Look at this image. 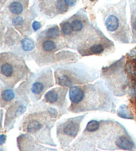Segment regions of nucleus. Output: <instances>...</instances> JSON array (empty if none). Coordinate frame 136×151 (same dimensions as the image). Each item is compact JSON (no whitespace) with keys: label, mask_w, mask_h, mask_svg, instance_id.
<instances>
[{"label":"nucleus","mask_w":136,"mask_h":151,"mask_svg":"<svg viewBox=\"0 0 136 151\" xmlns=\"http://www.w3.org/2000/svg\"><path fill=\"white\" fill-rule=\"evenodd\" d=\"M5 140H6V136L4 135V134H1V145L5 141Z\"/></svg>","instance_id":"obj_23"},{"label":"nucleus","mask_w":136,"mask_h":151,"mask_svg":"<svg viewBox=\"0 0 136 151\" xmlns=\"http://www.w3.org/2000/svg\"><path fill=\"white\" fill-rule=\"evenodd\" d=\"M64 4L69 7H72L76 4L77 0H64Z\"/></svg>","instance_id":"obj_21"},{"label":"nucleus","mask_w":136,"mask_h":151,"mask_svg":"<svg viewBox=\"0 0 136 151\" xmlns=\"http://www.w3.org/2000/svg\"><path fill=\"white\" fill-rule=\"evenodd\" d=\"M105 26L110 33L116 31L120 27V19L116 15H109L105 19Z\"/></svg>","instance_id":"obj_10"},{"label":"nucleus","mask_w":136,"mask_h":151,"mask_svg":"<svg viewBox=\"0 0 136 151\" xmlns=\"http://www.w3.org/2000/svg\"><path fill=\"white\" fill-rule=\"evenodd\" d=\"M90 1H94V0H90Z\"/></svg>","instance_id":"obj_25"},{"label":"nucleus","mask_w":136,"mask_h":151,"mask_svg":"<svg viewBox=\"0 0 136 151\" xmlns=\"http://www.w3.org/2000/svg\"><path fill=\"white\" fill-rule=\"evenodd\" d=\"M100 129L98 139H99L98 146L100 149L132 150L135 148L131 137L119 124H104Z\"/></svg>","instance_id":"obj_3"},{"label":"nucleus","mask_w":136,"mask_h":151,"mask_svg":"<svg viewBox=\"0 0 136 151\" xmlns=\"http://www.w3.org/2000/svg\"><path fill=\"white\" fill-rule=\"evenodd\" d=\"M34 31H37L39 30V29L41 28V23L39 22H38V21H34L33 23V25H32Z\"/></svg>","instance_id":"obj_22"},{"label":"nucleus","mask_w":136,"mask_h":151,"mask_svg":"<svg viewBox=\"0 0 136 151\" xmlns=\"http://www.w3.org/2000/svg\"><path fill=\"white\" fill-rule=\"evenodd\" d=\"M118 115L122 118L129 119H132L134 118L132 113L127 108L126 106H125V105H123V106L119 107L118 111Z\"/></svg>","instance_id":"obj_12"},{"label":"nucleus","mask_w":136,"mask_h":151,"mask_svg":"<svg viewBox=\"0 0 136 151\" xmlns=\"http://www.w3.org/2000/svg\"><path fill=\"white\" fill-rule=\"evenodd\" d=\"M1 151H3V150H2V149H1Z\"/></svg>","instance_id":"obj_26"},{"label":"nucleus","mask_w":136,"mask_h":151,"mask_svg":"<svg viewBox=\"0 0 136 151\" xmlns=\"http://www.w3.org/2000/svg\"><path fill=\"white\" fill-rule=\"evenodd\" d=\"M42 48L43 50L45 51V52H53V50L56 49V45L53 40H46L43 42Z\"/></svg>","instance_id":"obj_14"},{"label":"nucleus","mask_w":136,"mask_h":151,"mask_svg":"<svg viewBox=\"0 0 136 151\" xmlns=\"http://www.w3.org/2000/svg\"><path fill=\"white\" fill-rule=\"evenodd\" d=\"M70 23H71L73 32H79L82 30L84 27V24L82 21L80 19H77L73 20Z\"/></svg>","instance_id":"obj_17"},{"label":"nucleus","mask_w":136,"mask_h":151,"mask_svg":"<svg viewBox=\"0 0 136 151\" xmlns=\"http://www.w3.org/2000/svg\"><path fill=\"white\" fill-rule=\"evenodd\" d=\"M9 109H9V111L7 113V115L11 114V115L6 116V120H5V125L6 124V126L9 125L10 121H12L13 118L25 113L26 106L23 104H15L14 106L10 107Z\"/></svg>","instance_id":"obj_9"},{"label":"nucleus","mask_w":136,"mask_h":151,"mask_svg":"<svg viewBox=\"0 0 136 151\" xmlns=\"http://www.w3.org/2000/svg\"><path fill=\"white\" fill-rule=\"evenodd\" d=\"M71 105L69 110L73 113L87 111H110L112 101L110 93L101 82L94 84L75 86L69 90Z\"/></svg>","instance_id":"obj_1"},{"label":"nucleus","mask_w":136,"mask_h":151,"mask_svg":"<svg viewBox=\"0 0 136 151\" xmlns=\"http://www.w3.org/2000/svg\"><path fill=\"white\" fill-rule=\"evenodd\" d=\"M10 12L15 15H20L23 12V7L22 4L18 1H14L9 5Z\"/></svg>","instance_id":"obj_13"},{"label":"nucleus","mask_w":136,"mask_h":151,"mask_svg":"<svg viewBox=\"0 0 136 151\" xmlns=\"http://www.w3.org/2000/svg\"><path fill=\"white\" fill-rule=\"evenodd\" d=\"M67 91V89L66 88H56L53 89L46 93L45 96V101L50 104L62 107L64 104Z\"/></svg>","instance_id":"obj_8"},{"label":"nucleus","mask_w":136,"mask_h":151,"mask_svg":"<svg viewBox=\"0 0 136 151\" xmlns=\"http://www.w3.org/2000/svg\"><path fill=\"white\" fill-rule=\"evenodd\" d=\"M100 127V122L96 120H92L88 123L85 130L86 132H88V133H92V132H95L98 130Z\"/></svg>","instance_id":"obj_16"},{"label":"nucleus","mask_w":136,"mask_h":151,"mask_svg":"<svg viewBox=\"0 0 136 151\" xmlns=\"http://www.w3.org/2000/svg\"><path fill=\"white\" fill-rule=\"evenodd\" d=\"M129 151H131V150H129Z\"/></svg>","instance_id":"obj_27"},{"label":"nucleus","mask_w":136,"mask_h":151,"mask_svg":"<svg viewBox=\"0 0 136 151\" xmlns=\"http://www.w3.org/2000/svg\"><path fill=\"white\" fill-rule=\"evenodd\" d=\"M15 98V93L12 90L10 89H7L1 91V107L4 105L7 104L8 102L13 100Z\"/></svg>","instance_id":"obj_11"},{"label":"nucleus","mask_w":136,"mask_h":151,"mask_svg":"<svg viewBox=\"0 0 136 151\" xmlns=\"http://www.w3.org/2000/svg\"><path fill=\"white\" fill-rule=\"evenodd\" d=\"M133 27H134V29L136 31V18L134 21V23H133Z\"/></svg>","instance_id":"obj_24"},{"label":"nucleus","mask_w":136,"mask_h":151,"mask_svg":"<svg viewBox=\"0 0 136 151\" xmlns=\"http://www.w3.org/2000/svg\"><path fill=\"white\" fill-rule=\"evenodd\" d=\"M46 35L48 37L56 38L59 35V29L57 26L52 27L48 29Z\"/></svg>","instance_id":"obj_18"},{"label":"nucleus","mask_w":136,"mask_h":151,"mask_svg":"<svg viewBox=\"0 0 136 151\" xmlns=\"http://www.w3.org/2000/svg\"><path fill=\"white\" fill-rule=\"evenodd\" d=\"M21 46H22V48L23 50L26 51V52L31 51L35 48V44L33 41L31 39H28V38L22 40V42H21Z\"/></svg>","instance_id":"obj_15"},{"label":"nucleus","mask_w":136,"mask_h":151,"mask_svg":"<svg viewBox=\"0 0 136 151\" xmlns=\"http://www.w3.org/2000/svg\"><path fill=\"white\" fill-rule=\"evenodd\" d=\"M57 117V111L53 108L47 111L29 114L24 120L23 129L41 142L53 145L51 128Z\"/></svg>","instance_id":"obj_2"},{"label":"nucleus","mask_w":136,"mask_h":151,"mask_svg":"<svg viewBox=\"0 0 136 151\" xmlns=\"http://www.w3.org/2000/svg\"><path fill=\"white\" fill-rule=\"evenodd\" d=\"M23 18L21 17H16L15 18H13L12 20V23L15 26L21 25L23 24Z\"/></svg>","instance_id":"obj_20"},{"label":"nucleus","mask_w":136,"mask_h":151,"mask_svg":"<svg viewBox=\"0 0 136 151\" xmlns=\"http://www.w3.org/2000/svg\"><path fill=\"white\" fill-rule=\"evenodd\" d=\"M27 73L25 62L12 53H1L0 60L1 79L7 86L13 87Z\"/></svg>","instance_id":"obj_4"},{"label":"nucleus","mask_w":136,"mask_h":151,"mask_svg":"<svg viewBox=\"0 0 136 151\" xmlns=\"http://www.w3.org/2000/svg\"><path fill=\"white\" fill-rule=\"evenodd\" d=\"M61 29L62 33L66 35H69L73 32L71 23L69 22H64V23H62Z\"/></svg>","instance_id":"obj_19"},{"label":"nucleus","mask_w":136,"mask_h":151,"mask_svg":"<svg viewBox=\"0 0 136 151\" xmlns=\"http://www.w3.org/2000/svg\"><path fill=\"white\" fill-rule=\"evenodd\" d=\"M84 115L68 119L57 126V137L62 147H67L79 132L80 123Z\"/></svg>","instance_id":"obj_6"},{"label":"nucleus","mask_w":136,"mask_h":151,"mask_svg":"<svg viewBox=\"0 0 136 151\" xmlns=\"http://www.w3.org/2000/svg\"><path fill=\"white\" fill-rule=\"evenodd\" d=\"M52 86H53V80L51 70L42 72L37 77L31 87L33 98L35 100H39L45 91Z\"/></svg>","instance_id":"obj_7"},{"label":"nucleus","mask_w":136,"mask_h":151,"mask_svg":"<svg viewBox=\"0 0 136 151\" xmlns=\"http://www.w3.org/2000/svg\"><path fill=\"white\" fill-rule=\"evenodd\" d=\"M56 83L63 87H72L75 84L93 81L96 73L85 66H72L61 68L55 72Z\"/></svg>","instance_id":"obj_5"}]
</instances>
